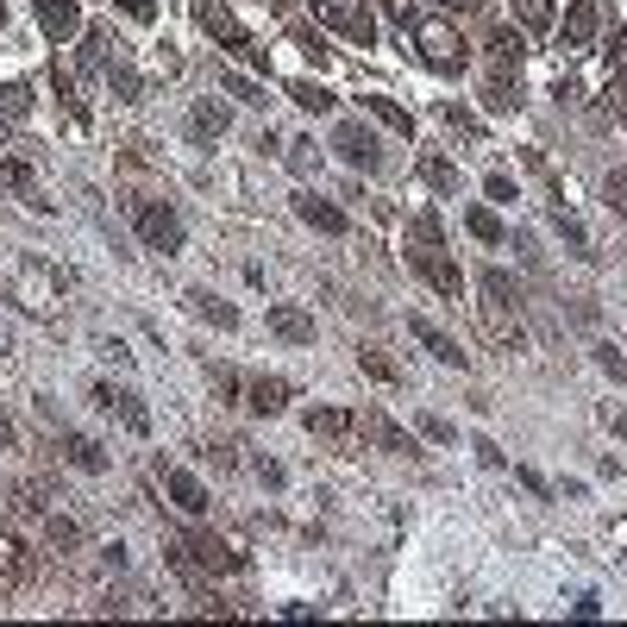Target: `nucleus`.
I'll list each match as a JSON object with an SVG mask.
<instances>
[{
	"mask_svg": "<svg viewBox=\"0 0 627 627\" xmlns=\"http://www.w3.org/2000/svg\"><path fill=\"white\" fill-rule=\"evenodd\" d=\"M283 396H289V383H276V377L251 383V408H258V414H276V408H283Z\"/></svg>",
	"mask_w": 627,
	"mask_h": 627,
	"instance_id": "nucleus-10",
	"label": "nucleus"
},
{
	"mask_svg": "<svg viewBox=\"0 0 627 627\" xmlns=\"http://www.w3.org/2000/svg\"><path fill=\"white\" fill-rule=\"evenodd\" d=\"M333 151H339V157H345V164H352V170H377V164H383L377 138H370L364 126H352V120H345V126L333 132Z\"/></svg>",
	"mask_w": 627,
	"mask_h": 627,
	"instance_id": "nucleus-1",
	"label": "nucleus"
},
{
	"mask_svg": "<svg viewBox=\"0 0 627 627\" xmlns=\"http://www.w3.org/2000/svg\"><path fill=\"white\" fill-rule=\"evenodd\" d=\"M38 19H44V32H51V38H63V32H76V26H82L76 0H38Z\"/></svg>",
	"mask_w": 627,
	"mask_h": 627,
	"instance_id": "nucleus-6",
	"label": "nucleus"
},
{
	"mask_svg": "<svg viewBox=\"0 0 627 627\" xmlns=\"http://www.w3.org/2000/svg\"><path fill=\"white\" fill-rule=\"evenodd\" d=\"M189 308H195V314H207V320H220V327H232V320H239L232 308H214V295H207V289H195V295H189Z\"/></svg>",
	"mask_w": 627,
	"mask_h": 627,
	"instance_id": "nucleus-11",
	"label": "nucleus"
},
{
	"mask_svg": "<svg viewBox=\"0 0 627 627\" xmlns=\"http://www.w3.org/2000/svg\"><path fill=\"white\" fill-rule=\"evenodd\" d=\"M63 446H69L63 458L76 464V471H101V464H107V452H101V446H95L88 433H63Z\"/></svg>",
	"mask_w": 627,
	"mask_h": 627,
	"instance_id": "nucleus-9",
	"label": "nucleus"
},
{
	"mask_svg": "<svg viewBox=\"0 0 627 627\" xmlns=\"http://www.w3.org/2000/svg\"><path fill=\"white\" fill-rule=\"evenodd\" d=\"M295 214L308 220V226H320V232H345V214H339V207H327V201H314V195H295Z\"/></svg>",
	"mask_w": 627,
	"mask_h": 627,
	"instance_id": "nucleus-7",
	"label": "nucleus"
},
{
	"mask_svg": "<svg viewBox=\"0 0 627 627\" xmlns=\"http://www.w3.org/2000/svg\"><path fill=\"white\" fill-rule=\"evenodd\" d=\"M0 446H13V421H7V414H0Z\"/></svg>",
	"mask_w": 627,
	"mask_h": 627,
	"instance_id": "nucleus-18",
	"label": "nucleus"
},
{
	"mask_svg": "<svg viewBox=\"0 0 627 627\" xmlns=\"http://www.w3.org/2000/svg\"><path fill=\"white\" fill-rule=\"evenodd\" d=\"M164 483H170V496H176V508H182V515H195V521L207 515V490H201V483H195L189 471H170Z\"/></svg>",
	"mask_w": 627,
	"mask_h": 627,
	"instance_id": "nucleus-4",
	"label": "nucleus"
},
{
	"mask_svg": "<svg viewBox=\"0 0 627 627\" xmlns=\"http://www.w3.org/2000/svg\"><path fill=\"white\" fill-rule=\"evenodd\" d=\"M95 408H107V414H120V421L132 427V433H151V414L138 408V396L132 389H113V383H95Z\"/></svg>",
	"mask_w": 627,
	"mask_h": 627,
	"instance_id": "nucleus-2",
	"label": "nucleus"
},
{
	"mask_svg": "<svg viewBox=\"0 0 627 627\" xmlns=\"http://www.w3.org/2000/svg\"><path fill=\"white\" fill-rule=\"evenodd\" d=\"M270 333H283V339H295V345H308V339H314V320L301 314V308H270Z\"/></svg>",
	"mask_w": 627,
	"mask_h": 627,
	"instance_id": "nucleus-8",
	"label": "nucleus"
},
{
	"mask_svg": "<svg viewBox=\"0 0 627 627\" xmlns=\"http://www.w3.org/2000/svg\"><path fill=\"white\" fill-rule=\"evenodd\" d=\"M609 207H615V214H627V176H609Z\"/></svg>",
	"mask_w": 627,
	"mask_h": 627,
	"instance_id": "nucleus-17",
	"label": "nucleus"
},
{
	"mask_svg": "<svg viewBox=\"0 0 627 627\" xmlns=\"http://www.w3.org/2000/svg\"><path fill=\"white\" fill-rule=\"evenodd\" d=\"M120 7H126V13H151V0H120Z\"/></svg>",
	"mask_w": 627,
	"mask_h": 627,
	"instance_id": "nucleus-19",
	"label": "nucleus"
},
{
	"mask_svg": "<svg viewBox=\"0 0 627 627\" xmlns=\"http://www.w3.org/2000/svg\"><path fill=\"white\" fill-rule=\"evenodd\" d=\"M370 113H377V120H389V126H396V132H414V120H408V113H396V107H389V101H370Z\"/></svg>",
	"mask_w": 627,
	"mask_h": 627,
	"instance_id": "nucleus-14",
	"label": "nucleus"
},
{
	"mask_svg": "<svg viewBox=\"0 0 627 627\" xmlns=\"http://www.w3.org/2000/svg\"><path fill=\"white\" fill-rule=\"evenodd\" d=\"M195 126L220 138V132H226V113H220V107H201V113H195Z\"/></svg>",
	"mask_w": 627,
	"mask_h": 627,
	"instance_id": "nucleus-16",
	"label": "nucleus"
},
{
	"mask_svg": "<svg viewBox=\"0 0 627 627\" xmlns=\"http://www.w3.org/2000/svg\"><path fill=\"white\" fill-rule=\"evenodd\" d=\"M138 232H145L157 251H176L182 245V220L170 214V207H138Z\"/></svg>",
	"mask_w": 627,
	"mask_h": 627,
	"instance_id": "nucleus-3",
	"label": "nucleus"
},
{
	"mask_svg": "<svg viewBox=\"0 0 627 627\" xmlns=\"http://www.w3.org/2000/svg\"><path fill=\"white\" fill-rule=\"evenodd\" d=\"M464 220H471V232H477V239H502V226H496L490 214H483V207H471V214H464Z\"/></svg>",
	"mask_w": 627,
	"mask_h": 627,
	"instance_id": "nucleus-13",
	"label": "nucleus"
},
{
	"mask_svg": "<svg viewBox=\"0 0 627 627\" xmlns=\"http://www.w3.org/2000/svg\"><path fill=\"white\" fill-rule=\"evenodd\" d=\"M408 327H414V339H421V345H427V352H433L439 364H464V352H458V345H452L446 333H439V327H433V320H421V314H414V320H408Z\"/></svg>",
	"mask_w": 627,
	"mask_h": 627,
	"instance_id": "nucleus-5",
	"label": "nucleus"
},
{
	"mask_svg": "<svg viewBox=\"0 0 627 627\" xmlns=\"http://www.w3.org/2000/svg\"><path fill=\"white\" fill-rule=\"evenodd\" d=\"M421 427H427V439H439V446H452V421H439V414H421Z\"/></svg>",
	"mask_w": 627,
	"mask_h": 627,
	"instance_id": "nucleus-15",
	"label": "nucleus"
},
{
	"mask_svg": "<svg viewBox=\"0 0 627 627\" xmlns=\"http://www.w3.org/2000/svg\"><path fill=\"white\" fill-rule=\"evenodd\" d=\"M295 101L308 107V113H327L333 107V95H327V88H314V82H295Z\"/></svg>",
	"mask_w": 627,
	"mask_h": 627,
	"instance_id": "nucleus-12",
	"label": "nucleus"
}]
</instances>
